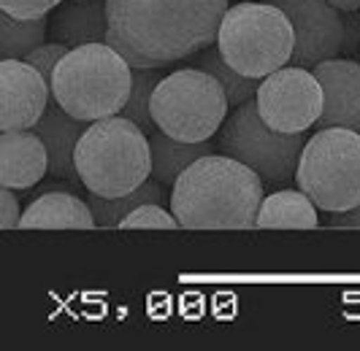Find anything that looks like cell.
Returning <instances> with one entry per match:
<instances>
[{"label": "cell", "instance_id": "obj_28", "mask_svg": "<svg viewBox=\"0 0 360 351\" xmlns=\"http://www.w3.org/2000/svg\"><path fill=\"white\" fill-rule=\"evenodd\" d=\"M328 3L339 11H358L360 8V0H328Z\"/></svg>", "mask_w": 360, "mask_h": 351}, {"label": "cell", "instance_id": "obj_5", "mask_svg": "<svg viewBox=\"0 0 360 351\" xmlns=\"http://www.w3.org/2000/svg\"><path fill=\"white\" fill-rule=\"evenodd\" d=\"M217 46L241 76L266 79L292 57L295 33L290 17L274 3H236L225 11Z\"/></svg>", "mask_w": 360, "mask_h": 351}, {"label": "cell", "instance_id": "obj_17", "mask_svg": "<svg viewBox=\"0 0 360 351\" xmlns=\"http://www.w3.org/2000/svg\"><path fill=\"white\" fill-rule=\"evenodd\" d=\"M149 146H152V178L165 184V187H174L176 178L195 159L217 152V143H212V140H195V143L193 140H176L162 130L152 133Z\"/></svg>", "mask_w": 360, "mask_h": 351}, {"label": "cell", "instance_id": "obj_29", "mask_svg": "<svg viewBox=\"0 0 360 351\" xmlns=\"http://www.w3.org/2000/svg\"><path fill=\"white\" fill-rule=\"evenodd\" d=\"M73 3H95V0H73Z\"/></svg>", "mask_w": 360, "mask_h": 351}, {"label": "cell", "instance_id": "obj_15", "mask_svg": "<svg viewBox=\"0 0 360 351\" xmlns=\"http://www.w3.org/2000/svg\"><path fill=\"white\" fill-rule=\"evenodd\" d=\"M54 44L68 49L87 46V44H108V17L106 0L95 3H60L49 27Z\"/></svg>", "mask_w": 360, "mask_h": 351}, {"label": "cell", "instance_id": "obj_8", "mask_svg": "<svg viewBox=\"0 0 360 351\" xmlns=\"http://www.w3.org/2000/svg\"><path fill=\"white\" fill-rule=\"evenodd\" d=\"M217 152L252 168L263 184H290L304 152V133L271 130L257 111V100H247L222 122Z\"/></svg>", "mask_w": 360, "mask_h": 351}, {"label": "cell", "instance_id": "obj_24", "mask_svg": "<svg viewBox=\"0 0 360 351\" xmlns=\"http://www.w3.org/2000/svg\"><path fill=\"white\" fill-rule=\"evenodd\" d=\"M71 52L68 46H63V44H44V46H38V49H33V52L25 57V62H30L33 68L52 84V76L54 70H57V65H60V60L65 57V54Z\"/></svg>", "mask_w": 360, "mask_h": 351}, {"label": "cell", "instance_id": "obj_25", "mask_svg": "<svg viewBox=\"0 0 360 351\" xmlns=\"http://www.w3.org/2000/svg\"><path fill=\"white\" fill-rule=\"evenodd\" d=\"M63 0H0V11L17 19L46 17L52 8H57Z\"/></svg>", "mask_w": 360, "mask_h": 351}, {"label": "cell", "instance_id": "obj_6", "mask_svg": "<svg viewBox=\"0 0 360 351\" xmlns=\"http://www.w3.org/2000/svg\"><path fill=\"white\" fill-rule=\"evenodd\" d=\"M295 184L330 213L360 206V133L323 127L304 143Z\"/></svg>", "mask_w": 360, "mask_h": 351}, {"label": "cell", "instance_id": "obj_1", "mask_svg": "<svg viewBox=\"0 0 360 351\" xmlns=\"http://www.w3.org/2000/svg\"><path fill=\"white\" fill-rule=\"evenodd\" d=\"M228 0H106L108 44L130 68H168L209 49Z\"/></svg>", "mask_w": 360, "mask_h": 351}, {"label": "cell", "instance_id": "obj_26", "mask_svg": "<svg viewBox=\"0 0 360 351\" xmlns=\"http://www.w3.org/2000/svg\"><path fill=\"white\" fill-rule=\"evenodd\" d=\"M0 203H3V211H0V227L3 230L19 227V222H22V208H19V200L11 187H0Z\"/></svg>", "mask_w": 360, "mask_h": 351}, {"label": "cell", "instance_id": "obj_16", "mask_svg": "<svg viewBox=\"0 0 360 351\" xmlns=\"http://www.w3.org/2000/svg\"><path fill=\"white\" fill-rule=\"evenodd\" d=\"M19 227L25 230H90L95 227V216H92L90 203H84L79 194L65 192V190H46V194L36 197L25 213H22V222Z\"/></svg>", "mask_w": 360, "mask_h": 351}, {"label": "cell", "instance_id": "obj_13", "mask_svg": "<svg viewBox=\"0 0 360 351\" xmlns=\"http://www.w3.org/2000/svg\"><path fill=\"white\" fill-rule=\"evenodd\" d=\"M90 122L71 117L57 100H49L44 117L36 122L33 133L44 140L46 152H49V173L65 181H82L76 171V146L82 135L87 133Z\"/></svg>", "mask_w": 360, "mask_h": 351}, {"label": "cell", "instance_id": "obj_10", "mask_svg": "<svg viewBox=\"0 0 360 351\" xmlns=\"http://www.w3.org/2000/svg\"><path fill=\"white\" fill-rule=\"evenodd\" d=\"M279 6L290 17L295 46L290 62L298 68H314L342 52L344 19L328 0H266Z\"/></svg>", "mask_w": 360, "mask_h": 351}, {"label": "cell", "instance_id": "obj_22", "mask_svg": "<svg viewBox=\"0 0 360 351\" xmlns=\"http://www.w3.org/2000/svg\"><path fill=\"white\" fill-rule=\"evenodd\" d=\"M160 81V68H133V89H130V98L122 108V117L139 124L146 135H152V124H155V119H152V95H155Z\"/></svg>", "mask_w": 360, "mask_h": 351}, {"label": "cell", "instance_id": "obj_3", "mask_svg": "<svg viewBox=\"0 0 360 351\" xmlns=\"http://www.w3.org/2000/svg\"><path fill=\"white\" fill-rule=\"evenodd\" d=\"M133 89V68L111 44L76 46L52 76V98L71 117L98 122L122 114Z\"/></svg>", "mask_w": 360, "mask_h": 351}, {"label": "cell", "instance_id": "obj_20", "mask_svg": "<svg viewBox=\"0 0 360 351\" xmlns=\"http://www.w3.org/2000/svg\"><path fill=\"white\" fill-rule=\"evenodd\" d=\"M193 62H195V68L212 73L217 81L222 84L225 95H228V103L233 105V108H238V105H244L247 100H255V98H257V89H260V81H263V79L241 76L238 70H233L225 62L219 46H209V49L198 52L193 57Z\"/></svg>", "mask_w": 360, "mask_h": 351}, {"label": "cell", "instance_id": "obj_2", "mask_svg": "<svg viewBox=\"0 0 360 351\" xmlns=\"http://www.w3.org/2000/svg\"><path fill=\"white\" fill-rule=\"evenodd\" d=\"M263 178L228 154H206L176 178L171 211L187 230H250L257 225Z\"/></svg>", "mask_w": 360, "mask_h": 351}, {"label": "cell", "instance_id": "obj_23", "mask_svg": "<svg viewBox=\"0 0 360 351\" xmlns=\"http://www.w3.org/2000/svg\"><path fill=\"white\" fill-rule=\"evenodd\" d=\"M125 230H174L179 227L174 211H165V206L160 203H144L133 213H127L125 222L120 225Z\"/></svg>", "mask_w": 360, "mask_h": 351}, {"label": "cell", "instance_id": "obj_27", "mask_svg": "<svg viewBox=\"0 0 360 351\" xmlns=\"http://www.w3.org/2000/svg\"><path fill=\"white\" fill-rule=\"evenodd\" d=\"M330 227H349V230H360V206L349 211H339L333 219H330Z\"/></svg>", "mask_w": 360, "mask_h": 351}, {"label": "cell", "instance_id": "obj_18", "mask_svg": "<svg viewBox=\"0 0 360 351\" xmlns=\"http://www.w3.org/2000/svg\"><path fill=\"white\" fill-rule=\"evenodd\" d=\"M320 225L317 206L301 190H282L263 197L257 211V225L263 230H311Z\"/></svg>", "mask_w": 360, "mask_h": 351}, {"label": "cell", "instance_id": "obj_4", "mask_svg": "<svg viewBox=\"0 0 360 351\" xmlns=\"http://www.w3.org/2000/svg\"><path fill=\"white\" fill-rule=\"evenodd\" d=\"M76 171L87 192L103 197L133 192L152 173L149 138L122 114L98 119L76 146Z\"/></svg>", "mask_w": 360, "mask_h": 351}, {"label": "cell", "instance_id": "obj_14", "mask_svg": "<svg viewBox=\"0 0 360 351\" xmlns=\"http://www.w3.org/2000/svg\"><path fill=\"white\" fill-rule=\"evenodd\" d=\"M49 171V152L33 130L0 133V187L30 190Z\"/></svg>", "mask_w": 360, "mask_h": 351}, {"label": "cell", "instance_id": "obj_7", "mask_svg": "<svg viewBox=\"0 0 360 351\" xmlns=\"http://www.w3.org/2000/svg\"><path fill=\"white\" fill-rule=\"evenodd\" d=\"M228 95L212 73L181 68L162 76L152 95L155 127L176 140H209L228 119Z\"/></svg>", "mask_w": 360, "mask_h": 351}, {"label": "cell", "instance_id": "obj_12", "mask_svg": "<svg viewBox=\"0 0 360 351\" xmlns=\"http://www.w3.org/2000/svg\"><path fill=\"white\" fill-rule=\"evenodd\" d=\"M323 87V114L317 127H347L360 133V62L325 60L314 65Z\"/></svg>", "mask_w": 360, "mask_h": 351}, {"label": "cell", "instance_id": "obj_9", "mask_svg": "<svg viewBox=\"0 0 360 351\" xmlns=\"http://www.w3.org/2000/svg\"><path fill=\"white\" fill-rule=\"evenodd\" d=\"M257 111L276 133H304L323 114V87L309 68H279L269 73L257 89Z\"/></svg>", "mask_w": 360, "mask_h": 351}, {"label": "cell", "instance_id": "obj_21", "mask_svg": "<svg viewBox=\"0 0 360 351\" xmlns=\"http://www.w3.org/2000/svg\"><path fill=\"white\" fill-rule=\"evenodd\" d=\"M49 25L44 17L17 19L11 14H0V57L3 60H25L27 54L44 46Z\"/></svg>", "mask_w": 360, "mask_h": 351}, {"label": "cell", "instance_id": "obj_11", "mask_svg": "<svg viewBox=\"0 0 360 351\" xmlns=\"http://www.w3.org/2000/svg\"><path fill=\"white\" fill-rule=\"evenodd\" d=\"M52 84L25 60H0V127L33 130L49 105Z\"/></svg>", "mask_w": 360, "mask_h": 351}, {"label": "cell", "instance_id": "obj_19", "mask_svg": "<svg viewBox=\"0 0 360 351\" xmlns=\"http://www.w3.org/2000/svg\"><path fill=\"white\" fill-rule=\"evenodd\" d=\"M165 184L160 181H149L146 178L141 187H136L133 192L127 194H120V197H103V194H95L90 192V208H92V216H95V227H120L122 222H125L127 213H133V211L139 208V206H144V203H165V190H162Z\"/></svg>", "mask_w": 360, "mask_h": 351}]
</instances>
